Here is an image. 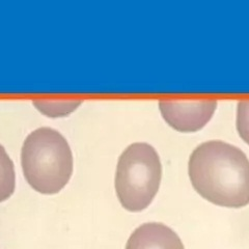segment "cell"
Wrapping results in <instances>:
<instances>
[{
  "instance_id": "obj_5",
  "label": "cell",
  "mask_w": 249,
  "mask_h": 249,
  "mask_svg": "<svg viewBox=\"0 0 249 249\" xmlns=\"http://www.w3.org/2000/svg\"><path fill=\"white\" fill-rule=\"evenodd\" d=\"M126 249H185L180 237L165 224L149 222L130 236Z\"/></svg>"
},
{
  "instance_id": "obj_8",
  "label": "cell",
  "mask_w": 249,
  "mask_h": 249,
  "mask_svg": "<svg viewBox=\"0 0 249 249\" xmlns=\"http://www.w3.org/2000/svg\"><path fill=\"white\" fill-rule=\"evenodd\" d=\"M237 130L241 138L249 144V100H243L238 104Z\"/></svg>"
},
{
  "instance_id": "obj_7",
  "label": "cell",
  "mask_w": 249,
  "mask_h": 249,
  "mask_svg": "<svg viewBox=\"0 0 249 249\" xmlns=\"http://www.w3.org/2000/svg\"><path fill=\"white\" fill-rule=\"evenodd\" d=\"M82 103L78 100H36L34 105L38 111L49 118H61L75 111Z\"/></svg>"
},
{
  "instance_id": "obj_2",
  "label": "cell",
  "mask_w": 249,
  "mask_h": 249,
  "mask_svg": "<svg viewBox=\"0 0 249 249\" xmlns=\"http://www.w3.org/2000/svg\"><path fill=\"white\" fill-rule=\"evenodd\" d=\"M23 174L31 188L56 194L73 174V155L66 138L51 128L36 129L27 136L21 152Z\"/></svg>"
},
{
  "instance_id": "obj_4",
  "label": "cell",
  "mask_w": 249,
  "mask_h": 249,
  "mask_svg": "<svg viewBox=\"0 0 249 249\" xmlns=\"http://www.w3.org/2000/svg\"><path fill=\"white\" fill-rule=\"evenodd\" d=\"M216 107L217 101L209 99H167L159 102L163 119L180 132H196L204 128Z\"/></svg>"
},
{
  "instance_id": "obj_3",
  "label": "cell",
  "mask_w": 249,
  "mask_h": 249,
  "mask_svg": "<svg viewBox=\"0 0 249 249\" xmlns=\"http://www.w3.org/2000/svg\"><path fill=\"white\" fill-rule=\"evenodd\" d=\"M162 178L160 158L154 147L137 142L121 155L115 174V191L121 205L130 212L149 207L157 194Z\"/></svg>"
},
{
  "instance_id": "obj_6",
  "label": "cell",
  "mask_w": 249,
  "mask_h": 249,
  "mask_svg": "<svg viewBox=\"0 0 249 249\" xmlns=\"http://www.w3.org/2000/svg\"><path fill=\"white\" fill-rule=\"evenodd\" d=\"M16 175L14 163L0 144V202L10 198L15 191Z\"/></svg>"
},
{
  "instance_id": "obj_1",
  "label": "cell",
  "mask_w": 249,
  "mask_h": 249,
  "mask_svg": "<svg viewBox=\"0 0 249 249\" xmlns=\"http://www.w3.org/2000/svg\"><path fill=\"white\" fill-rule=\"evenodd\" d=\"M188 173L193 188L212 204L249 205V160L237 146L220 140L201 143L190 156Z\"/></svg>"
}]
</instances>
